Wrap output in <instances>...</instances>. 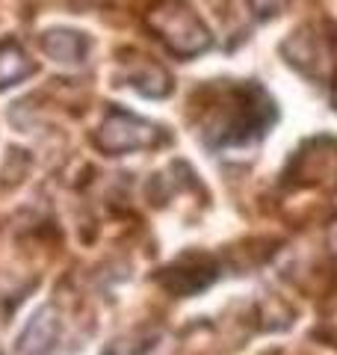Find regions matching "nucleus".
<instances>
[{
    "label": "nucleus",
    "instance_id": "f257e3e1",
    "mask_svg": "<svg viewBox=\"0 0 337 355\" xmlns=\"http://www.w3.org/2000/svg\"><path fill=\"white\" fill-rule=\"evenodd\" d=\"M275 119L273 101L257 86H228L205 92L201 107V137L207 146H237L249 142Z\"/></svg>",
    "mask_w": 337,
    "mask_h": 355
},
{
    "label": "nucleus",
    "instance_id": "f03ea898",
    "mask_svg": "<svg viewBox=\"0 0 337 355\" xmlns=\"http://www.w3.org/2000/svg\"><path fill=\"white\" fill-rule=\"evenodd\" d=\"M145 24L175 57H196L210 44V33L184 0H157L145 12Z\"/></svg>",
    "mask_w": 337,
    "mask_h": 355
},
{
    "label": "nucleus",
    "instance_id": "7ed1b4c3",
    "mask_svg": "<svg viewBox=\"0 0 337 355\" xmlns=\"http://www.w3.org/2000/svg\"><path fill=\"white\" fill-rule=\"evenodd\" d=\"M95 142L107 154H128V151L157 146L160 142V128L128 113V110H112L104 121V128L95 133Z\"/></svg>",
    "mask_w": 337,
    "mask_h": 355
},
{
    "label": "nucleus",
    "instance_id": "20e7f679",
    "mask_svg": "<svg viewBox=\"0 0 337 355\" xmlns=\"http://www.w3.org/2000/svg\"><path fill=\"white\" fill-rule=\"evenodd\" d=\"M216 272H219V266L210 254L187 252L172 266H166V270L160 272V282L175 296H189V293H198L201 287H207L213 279H216Z\"/></svg>",
    "mask_w": 337,
    "mask_h": 355
},
{
    "label": "nucleus",
    "instance_id": "39448f33",
    "mask_svg": "<svg viewBox=\"0 0 337 355\" xmlns=\"http://www.w3.org/2000/svg\"><path fill=\"white\" fill-rule=\"evenodd\" d=\"M121 65H125V80H128L133 89H139L142 95H148V98H163V95L172 92V77H168V71L163 69V65H157L154 60L133 53V57L125 60Z\"/></svg>",
    "mask_w": 337,
    "mask_h": 355
},
{
    "label": "nucleus",
    "instance_id": "423d86ee",
    "mask_svg": "<svg viewBox=\"0 0 337 355\" xmlns=\"http://www.w3.org/2000/svg\"><path fill=\"white\" fill-rule=\"evenodd\" d=\"M56 331H60V326H56L53 308H42L39 314L30 320L27 331H24V335H21V340H18L21 355H44V352L53 347Z\"/></svg>",
    "mask_w": 337,
    "mask_h": 355
},
{
    "label": "nucleus",
    "instance_id": "0eeeda50",
    "mask_svg": "<svg viewBox=\"0 0 337 355\" xmlns=\"http://www.w3.org/2000/svg\"><path fill=\"white\" fill-rule=\"evenodd\" d=\"M86 48H89L86 39L74 30H53V33H44L42 36V51L56 62L77 65L86 57Z\"/></svg>",
    "mask_w": 337,
    "mask_h": 355
},
{
    "label": "nucleus",
    "instance_id": "6e6552de",
    "mask_svg": "<svg viewBox=\"0 0 337 355\" xmlns=\"http://www.w3.org/2000/svg\"><path fill=\"white\" fill-rule=\"evenodd\" d=\"M33 71H36V65H33V60L21 51V44L9 42V39L0 42V89L24 80V77H30Z\"/></svg>",
    "mask_w": 337,
    "mask_h": 355
},
{
    "label": "nucleus",
    "instance_id": "1a4fd4ad",
    "mask_svg": "<svg viewBox=\"0 0 337 355\" xmlns=\"http://www.w3.org/2000/svg\"><path fill=\"white\" fill-rule=\"evenodd\" d=\"M166 352V343L160 331H137L133 338L128 340H119L107 355H163Z\"/></svg>",
    "mask_w": 337,
    "mask_h": 355
},
{
    "label": "nucleus",
    "instance_id": "9d476101",
    "mask_svg": "<svg viewBox=\"0 0 337 355\" xmlns=\"http://www.w3.org/2000/svg\"><path fill=\"white\" fill-rule=\"evenodd\" d=\"M249 6L254 9V15H261V18H273V15H278L281 9L287 6V0H249Z\"/></svg>",
    "mask_w": 337,
    "mask_h": 355
},
{
    "label": "nucleus",
    "instance_id": "9b49d317",
    "mask_svg": "<svg viewBox=\"0 0 337 355\" xmlns=\"http://www.w3.org/2000/svg\"><path fill=\"white\" fill-rule=\"evenodd\" d=\"M329 246L331 252H337V222H331V228H329Z\"/></svg>",
    "mask_w": 337,
    "mask_h": 355
},
{
    "label": "nucleus",
    "instance_id": "f8f14e48",
    "mask_svg": "<svg viewBox=\"0 0 337 355\" xmlns=\"http://www.w3.org/2000/svg\"><path fill=\"white\" fill-rule=\"evenodd\" d=\"M331 107H337V77H334V83H331Z\"/></svg>",
    "mask_w": 337,
    "mask_h": 355
}]
</instances>
